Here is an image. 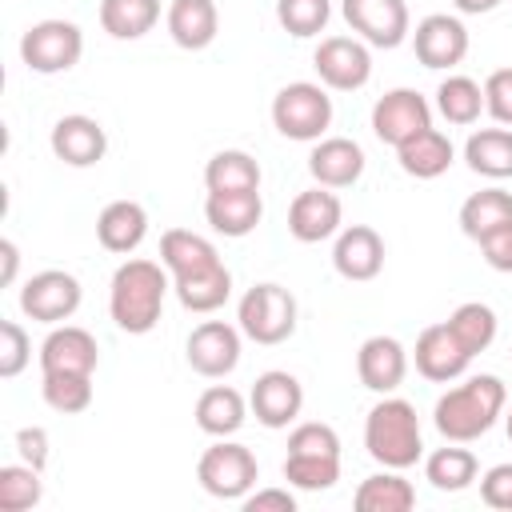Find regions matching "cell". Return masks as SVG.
I'll return each instance as SVG.
<instances>
[{"label": "cell", "mask_w": 512, "mask_h": 512, "mask_svg": "<svg viewBox=\"0 0 512 512\" xmlns=\"http://www.w3.org/2000/svg\"><path fill=\"white\" fill-rule=\"evenodd\" d=\"M172 292V276L164 264L144 260V256H128L108 284V316L120 332L128 336H144L160 324L164 312V296Z\"/></svg>", "instance_id": "6da1fadb"}, {"label": "cell", "mask_w": 512, "mask_h": 512, "mask_svg": "<svg viewBox=\"0 0 512 512\" xmlns=\"http://www.w3.org/2000/svg\"><path fill=\"white\" fill-rule=\"evenodd\" d=\"M508 408V388L500 376L492 372H480V376H468L464 384L448 388L436 408H432V424L444 440H456V444H472L480 440Z\"/></svg>", "instance_id": "7a4b0ae2"}, {"label": "cell", "mask_w": 512, "mask_h": 512, "mask_svg": "<svg viewBox=\"0 0 512 512\" xmlns=\"http://www.w3.org/2000/svg\"><path fill=\"white\" fill-rule=\"evenodd\" d=\"M364 448L380 468H412L424 456L420 416L404 396H384L364 416Z\"/></svg>", "instance_id": "3957f363"}, {"label": "cell", "mask_w": 512, "mask_h": 512, "mask_svg": "<svg viewBox=\"0 0 512 512\" xmlns=\"http://www.w3.org/2000/svg\"><path fill=\"white\" fill-rule=\"evenodd\" d=\"M272 124L284 140L316 144L332 128V96L324 84L292 80L272 96Z\"/></svg>", "instance_id": "277c9868"}, {"label": "cell", "mask_w": 512, "mask_h": 512, "mask_svg": "<svg viewBox=\"0 0 512 512\" xmlns=\"http://www.w3.org/2000/svg\"><path fill=\"white\" fill-rule=\"evenodd\" d=\"M296 296L284 288V284H252L240 304H236V324L248 340L272 348V344H284L292 332H296Z\"/></svg>", "instance_id": "5b68a950"}, {"label": "cell", "mask_w": 512, "mask_h": 512, "mask_svg": "<svg viewBox=\"0 0 512 512\" xmlns=\"http://www.w3.org/2000/svg\"><path fill=\"white\" fill-rule=\"evenodd\" d=\"M196 480L216 500H244L260 480V464L248 444L216 436V444H208L196 460Z\"/></svg>", "instance_id": "8992f818"}, {"label": "cell", "mask_w": 512, "mask_h": 512, "mask_svg": "<svg viewBox=\"0 0 512 512\" xmlns=\"http://www.w3.org/2000/svg\"><path fill=\"white\" fill-rule=\"evenodd\" d=\"M80 56H84V32L72 20H60V16L36 20L20 36V60L36 76H60L76 68Z\"/></svg>", "instance_id": "52a82bcc"}, {"label": "cell", "mask_w": 512, "mask_h": 512, "mask_svg": "<svg viewBox=\"0 0 512 512\" xmlns=\"http://www.w3.org/2000/svg\"><path fill=\"white\" fill-rule=\"evenodd\" d=\"M80 300H84V288L64 268H44V272L28 276L24 288H20V312L36 324H48V328L72 320Z\"/></svg>", "instance_id": "ba28073f"}, {"label": "cell", "mask_w": 512, "mask_h": 512, "mask_svg": "<svg viewBox=\"0 0 512 512\" xmlns=\"http://www.w3.org/2000/svg\"><path fill=\"white\" fill-rule=\"evenodd\" d=\"M312 68L332 92H360L372 80V48L360 36H324L312 52Z\"/></svg>", "instance_id": "9c48e42d"}, {"label": "cell", "mask_w": 512, "mask_h": 512, "mask_svg": "<svg viewBox=\"0 0 512 512\" xmlns=\"http://www.w3.org/2000/svg\"><path fill=\"white\" fill-rule=\"evenodd\" d=\"M340 16L368 48H400L412 36L404 0H340Z\"/></svg>", "instance_id": "30bf717a"}, {"label": "cell", "mask_w": 512, "mask_h": 512, "mask_svg": "<svg viewBox=\"0 0 512 512\" xmlns=\"http://www.w3.org/2000/svg\"><path fill=\"white\" fill-rule=\"evenodd\" d=\"M240 324H224V320H200L192 332H188V344H184V356H188V368L196 376H208V380H224L228 372H236L240 364Z\"/></svg>", "instance_id": "8fae6325"}, {"label": "cell", "mask_w": 512, "mask_h": 512, "mask_svg": "<svg viewBox=\"0 0 512 512\" xmlns=\"http://www.w3.org/2000/svg\"><path fill=\"white\" fill-rule=\"evenodd\" d=\"M424 128H432V104L416 88H392L372 104V136L380 144L400 148Z\"/></svg>", "instance_id": "7c38bea8"}, {"label": "cell", "mask_w": 512, "mask_h": 512, "mask_svg": "<svg viewBox=\"0 0 512 512\" xmlns=\"http://www.w3.org/2000/svg\"><path fill=\"white\" fill-rule=\"evenodd\" d=\"M248 404H252L256 424H264L272 432L288 428V424H296V416L304 408V384L284 368H268V372L256 376V384L248 392Z\"/></svg>", "instance_id": "4fadbf2b"}, {"label": "cell", "mask_w": 512, "mask_h": 512, "mask_svg": "<svg viewBox=\"0 0 512 512\" xmlns=\"http://www.w3.org/2000/svg\"><path fill=\"white\" fill-rule=\"evenodd\" d=\"M412 48H416V60L432 72L440 68H456L464 56H468V28L460 16L452 12H432L416 24L412 32Z\"/></svg>", "instance_id": "5bb4252c"}, {"label": "cell", "mask_w": 512, "mask_h": 512, "mask_svg": "<svg viewBox=\"0 0 512 512\" xmlns=\"http://www.w3.org/2000/svg\"><path fill=\"white\" fill-rule=\"evenodd\" d=\"M48 144H52V156L64 160L68 168H92L108 152V132H104V124L96 116L68 112V116H60L52 124Z\"/></svg>", "instance_id": "9a60e30c"}, {"label": "cell", "mask_w": 512, "mask_h": 512, "mask_svg": "<svg viewBox=\"0 0 512 512\" xmlns=\"http://www.w3.org/2000/svg\"><path fill=\"white\" fill-rule=\"evenodd\" d=\"M412 360H416V372L432 384H452L468 372L472 364V352L452 336L448 324H428L420 336H416V348H412Z\"/></svg>", "instance_id": "2e32d148"}, {"label": "cell", "mask_w": 512, "mask_h": 512, "mask_svg": "<svg viewBox=\"0 0 512 512\" xmlns=\"http://www.w3.org/2000/svg\"><path fill=\"white\" fill-rule=\"evenodd\" d=\"M340 220H344V204H340V196H336L332 188H324V184L296 192V200H292V208H288V232H292V240H300V244H320V240L336 236V232H340Z\"/></svg>", "instance_id": "e0dca14e"}, {"label": "cell", "mask_w": 512, "mask_h": 512, "mask_svg": "<svg viewBox=\"0 0 512 512\" xmlns=\"http://www.w3.org/2000/svg\"><path fill=\"white\" fill-rule=\"evenodd\" d=\"M332 268L352 280V284H368L384 272V236L368 224H348L336 232L332 244Z\"/></svg>", "instance_id": "ac0fdd59"}, {"label": "cell", "mask_w": 512, "mask_h": 512, "mask_svg": "<svg viewBox=\"0 0 512 512\" xmlns=\"http://www.w3.org/2000/svg\"><path fill=\"white\" fill-rule=\"evenodd\" d=\"M356 376L376 396L396 392L408 376V348L396 336H368L356 352Z\"/></svg>", "instance_id": "d6986e66"}, {"label": "cell", "mask_w": 512, "mask_h": 512, "mask_svg": "<svg viewBox=\"0 0 512 512\" xmlns=\"http://www.w3.org/2000/svg\"><path fill=\"white\" fill-rule=\"evenodd\" d=\"M364 164H368L364 148L348 136H320L308 152V172L324 188H352L364 176Z\"/></svg>", "instance_id": "ffe728a7"}, {"label": "cell", "mask_w": 512, "mask_h": 512, "mask_svg": "<svg viewBox=\"0 0 512 512\" xmlns=\"http://www.w3.org/2000/svg\"><path fill=\"white\" fill-rule=\"evenodd\" d=\"M100 344L80 324H56L40 344V372H96Z\"/></svg>", "instance_id": "44dd1931"}, {"label": "cell", "mask_w": 512, "mask_h": 512, "mask_svg": "<svg viewBox=\"0 0 512 512\" xmlns=\"http://www.w3.org/2000/svg\"><path fill=\"white\" fill-rule=\"evenodd\" d=\"M204 220L212 224V232H220L228 240H244L264 220V196H260V188L256 192H208Z\"/></svg>", "instance_id": "7402d4cb"}, {"label": "cell", "mask_w": 512, "mask_h": 512, "mask_svg": "<svg viewBox=\"0 0 512 512\" xmlns=\"http://www.w3.org/2000/svg\"><path fill=\"white\" fill-rule=\"evenodd\" d=\"M164 24H168V36L176 48L200 52L220 32V8H216V0H172L164 12Z\"/></svg>", "instance_id": "603a6c76"}, {"label": "cell", "mask_w": 512, "mask_h": 512, "mask_svg": "<svg viewBox=\"0 0 512 512\" xmlns=\"http://www.w3.org/2000/svg\"><path fill=\"white\" fill-rule=\"evenodd\" d=\"M144 236H148V212H144V204H136V200H112V204L100 208V216H96V240H100V248H108L116 256H128V252H136L144 244Z\"/></svg>", "instance_id": "cb8c5ba5"}, {"label": "cell", "mask_w": 512, "mask_h": 512, "mask_svg": "<svg viewBox=\"0 0 512 512\" xmlns=\"http://www.w3.org/2000/svg\"><path fill=\"white\" fill-rule=\"evenodd\" d=\"M160 264L168 268L172 280H180V276L208 272V268H216L224 260H220V252H216V244L208 236H200L192 228H168L160 236Z\"/></svg>", "instance_id": "d4e9b609"}, {"label": "cell", "mask_w": 512, "mask_h": 512, "mask_svg": "<svg viewBox=\"0 0 512 512\" xmlns=\"http://www.w3.org/2000/svg\"><path fill=\"white\" fill-rule=\"evenodd\" d=\"M248 408L252 404L232 384H212V388H204L196 396L192 416H196V428L208 432V436H236L244 428V420H248Z\"/></svg>", "instance_id": "484cf974"}, {"label": "cell", "mask_w": 512, "mask_h": 512, "mask_svg": "<svg viewBox=\"0 0 512 512\" xmlns=\"http://www.w3.org/2000/svg\"><path fill=\"white\" fill-rule=\"evenodd\" d=\"M396 160H400V168H404L408 176H416V180H436V176H444V172L452 168L456 148H452V140H448L440 128H424V132H416L412 140H404V144L396 148Z\"/></svg>", "instance_id": "4316f807"}, {"label": "cell", "mask_w": 512, "mask_h": 512, "mask_svg": "<svg viewBox=\"0 0 512 512\" xmlns=\"http://www.w3.org/2000/svg\"><path fill=\"white\" fill-rule=\"evenodd\" d=\"M464 164L476 176L488 180H508L512 176V128L496 124V128H476L464 140Z\"/></svg>", "instance_id": "83f0119b"}, {"label": "cell", "mask_w": 512, "mask_h": 512, "mask_svg": "<svg viewBox=\"0 0 512 512\" xmlns=\"http://www.w3.org/2000/svg\"><path fill=\"white\" fill-rule=\"evenodd\" d=\"M356 512H408L416 508V488L412 480H404L400 468H384L360 480L356 496H352Z\"/></svg>", "instance_id": "f1b7e54d"}, {"label": "cell", "mask_w": 512, "mask_h": 512, "mask_svg": "<svg viewBox=\"0 0 512 512\" xmlns=\"http://www.w3.org/2000/svg\"><path fill=\"white\" fill-rule=\"evenodd\" d=\"M476 476H480L476 452L472 448H460L456 440H448L444 448H436L432 456H424V480L436 492H464V488L476 484Z\"/></svg>", "instance_id": "f546056e"}, {"label": "cell", "mask_w": 512, "mask_h": 512, "mask_svg": "<svg viewBox=\"0 0 512 512\" xmlns=\"http://www.w3.org/2000/svg\"><path fill=\"white\" fill-rule=\"evenodd\" d=\"M504 224H512V192L500 188V184L480 188L460 204V232L468 240H480V236H488Z\"/></svg>", "instance_id": "4dcf8cb0"}, {"label": "cell", "mask_w": 512, "mask_h": 512, "mask_svg": "<svg viewBox=\"0 0 512 512\" xmlns=\"http://www.w3.org/2000/svg\"><path fill=\"white\" fill-rule=\"evenodd\" d=\"M172 292H176L180 308L204 316V312H216V308L228 304V296H232V272H228L224 264H216V268H208V272L172 280Z\"/></svg>", "instance_id": "1f68e13d"}, {"label": "cell", "mask_w": 512, "mask_h": 512, "mask_svg": "<svg viewBox=\"0 0 512 512\" xmlns=\"http://www.w3.org/2000/svg\"><path fill=\"white\" fill-rule=\"evenodd\" d=\"M160 0H100V28L112 40H140L156 28Z\"/></svg>", "instance_id": "d6a6232c"}, {"label": "cell", "mask_w": 512, "mask_h": 512, "mask_svg": "<svg viewBox=\"0 0 512 512\" xmlns=\"http://www.w3.org/2000/svg\"><path fill=\"white\" fill-rule=\"evenodd\" d=\"M204 188L208 192H256L260 188V164L256 156L240 148H224L204 164Z\"/></svg>", "instance_id": "836d02e7"}, {"label": "cell", "mask_w": 512, "mask_h": 512, "mask_svg": "<svg viewBox=\"0 0 512 512\" xmlns=\"http://www.w3.org/2000/svg\"><path fill=\"white\" fill-rule=\"evenodd\" d=\"M436 112L456 128L476 124L484 112V84H476L472 76H444L436 88Z\"/></svg>", "instance_id": "e575fe53"}, {"label": "cell", "mask_w": 512, "mask_h": 512, "mask_svg": "<svg viewBox=\"0 0 512 512\" xmlns=\"http://www.w3.org/2000/svg\"><path fill=\"white\" fill-rule=\"evenodd\" d=\"M444 324L452 328V336H456L472 356L488 352V348H492V340H496V332H500L496 312H492L488 304H480V300H464V304H456V308H452V316H448Z\"/></svg>", "instance_id": "d590c367"}, {"label": "cell", "mask_w": 512, "mask_h": 512, "mask_svg": "<svg viewBox=\"0 0 512 512\" xmlns=\"http://www.w3.org/2000/svg\"><path fill=\"white\" fill-rule=\"evenodd\" d=\"M40 396L52 412L76 416L92 404V372H44Z\"/></svg>", "instance_id": "8d00e7d4"}, {"label": "cell", "mask_w": 512, "mask_h": 512, "mask_svg": "<svg viewBox=\"0 0 512 512\" xmlns=\"http://www.w3.org/2000/svg\"><path fill=\"white\" fill-rule=\"evenodd\" d=\"M44 500V480L40 468L32 464H4L0 468V512H28Z\"/></svg>", "instance_id": "74e56055"}, {"label": "cell", "mask_w": 512, "mask_h": 512, "mask_svg": "<svg viewBox=\"0 0 512 512\" xmlns=\"http://www.w3.org/2000/svg\"><path fill=\"white\" fill-rule=\"evenodd\" d=\"M284 480L300 492H328L340 480V456H304L288 452L284 456Z\"/></svg>", "instance_id": "f35d334b"}, {"label": "cell", "mask_w": 512, "mask_h": 512, "mask_svg": "<svg viewBox=\"0 0 512 512\" xmlns=\"http://www.w3.org/2000/svg\"><path fill=\"white\" fill-rule=\"evenodd\" d=\"M276 20L296 40L320 36L332 20V0H276Z\"/></svg>", "instance_id": "ab89813d"}, {"label": "cell", "mask_w": 512, "mask_h": 512, "mask_svg": "<svg viewBox=\"0 0 512 512\" xmlns=\"http://www.w3.org/2000/svg\"><path fill=\"white\" fill-rule=\"evenodd\" d=\"M28 360H32V340H28V332H24L16 320H0V376H4V380L20 376V372L28 368Z\"/></svg>", "instance_id": "60d3db41"}, {"label": "cell", "mask_w": 512, "mask_h": 512, "mask_svg": "<svg viewBox=\"0 0 512 512\" xmlns=\"http://www.w3.org/2000/svg\"><path fill=\"white\" fill-rule=\"evenodd\" d=\"M484 112L496 124L512 128V68L488 72V80H484Z\"/></svg>", "instance_id": "b9f144b4"}, {"label": "cell", "mask_w": 512, "mask_h": 512, "mask_svg": "<svg viewBox=\"0 0 512 512\" xmlns=\"http://www.w3.org/2000/svg\"><path fill=\"white\" fill-rule=\"evenodd\" d=\"M480 500H484L488 508L512 512V464H492V468L480 476Z\"/></svg>", "instance_id": "7bdbcfd3"}, {"label": "cell", "mask_w": 512, "mask_h": 512, "mask_svg": "<svg viewBox=\"0 0 512 512\" xmlns=\"http://www.w3.org/2000/svg\"><path fill=\"white\" fill-rule=\"evenodd\" d=\"M476 244H480V256H484V264L492 272H512V224L480 236Z\"/></svg>", "instance_id": "ee69618b"}, {"label": "cell", "mask_w": 512, "mask_h": 512, "mask_svg": "<svg viewBox=\"0 0 512 512\" xmlns=\"http://www.w3.org/2000/svg\"><path fill=\"white\" fill-rule=\"evenodd\" d=\"M16 456L24 460V464H32V468H48V432L40 428V424H28V428H20L16 432Z\"/></svg>", "instance_id": "f6af8a7d"}, {"label": "cell", "mask_w": 512, "mask_h": 512, "mask_svg": "<svg viewBox=\"0 0 512 512\" xmlns=\"http://www.w3.org/2000/svg\"><path fill=\"white\" fill-rule=\"evenodd\" d=\"M240 504L244 512H296V496L288 488H252Z\"/></svg>", "instance_id": "bcb514c9"}, {"label": "cell", "mask_w": 512, "mask_h": 512, "mask_svg": "<svg viewBox=\"0 0 512 512\" xmlns=\"http://www.w3.org/2000/svg\"><path fill=\"white\" fill-rule=\"evenodd\" d=\"M0 260H4V272H0V280L4 284H12L16 280V268H20V248H16V240H0Z\"/></svg>", "instance_id": "7dc6e473"}, {"label": "cell", "mask_w": 512, "mask_h": 512, "mask_svg": "<svg viewBox=\"0 0 512 512\" xmlns=\"http://www.w3.org/2000/svg\"><path fill=\"white\" fill-rule=\"evenodd\" d=\"M504 0H452V8L460 12V16H484V12H492V8H500Z\"/></svg>", "instance_id": "c3c4849f"}, {"label": "cell", "mask_w": 512, "mask_h": 512, "mask_svg": "<svg viewBox=\"0 0 512 512\" xmlns=\"http://www.w3.org/2000/svg\"><path fill=\"white\" fill-rule=\"evenodd\" d=\"M504 428H508V440H512V404L504 408Z\"/></svg>", "instance_id": "681fc988"}]
</instances>
